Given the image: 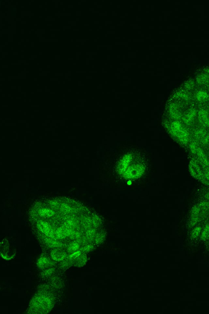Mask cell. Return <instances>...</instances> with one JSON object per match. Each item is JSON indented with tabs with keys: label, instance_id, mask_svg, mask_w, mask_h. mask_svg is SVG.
I'll return each instance as SVG.
<instances>
[{
	"label": "cell",
	"instance_id": "cell-13",
	"mask_svg": "<svg viewBox=\"0 0 209 314\" xmlns=\"http://www.w3.org/2000/svg\"><path fill=\"white\" fill-rule=\"evenodd\" d=\"M81 255V252L80 251H77L76 252H74L71 254V255L69 256V258L70 259H75L77 257Z\"/></svg>",
	"mask_w": 209,
	"mask_h": 314
},
{
	"label": "cell",
	"instance_id": "cell-10",
	"mask_svg": "<svg viewBox=\"0 0 209 314\" xmlns=\"http://www.w3.org/2000/svg\"><path fill=\"white\" fill-rule=\"evenodd\" d=\"M196 97L198 101L202 102L207 99L208 95L207 93L205 91L200 90L197 93Z\"/></svg>",
	"mask_w": 209,
	"mask_h": 314
},
{
	"label": "cell",
	"instance_id": "cell-4",
	"mask_svg": "<svg viewBox=\"0 0 209 314\" xmlns=\"http://www.w3.org/2000/svg\"><path fill=\"white\" fill-rule=\"evenodd\" d=\"M198 118L200 124L206 127H209V116L205 110L201 109L198 113Z\"/></svg>",
	"mask_w": 209,
	"mask_h": 314
},
{
	"label": "cell",
	"instance_id": "cell-6",
	"mask_svg": "<svg viewBox=\"0 0 209 314\" xmlns=\"http://www.w3.org/2000/svg\"><path fill=\"white\" fill-rule=\"evenodd\" d=\"M51 256L54 260L56 261H60L66 258V254L62 250L56 249L52 251Z\"/></svg>",
	"mask_w": 209,
	"mask_h": 314
},
{
	"label": "cell",
	"instance_id": "cell-15",
	"mask_svg": "<svg viewBox=\"0 0 209 314\" xmlns=\"http://www.w3.org/2000/svg\"><path fill=\"white\" fill-rule=\"evenodd\" d=\"M205 197L207 199H209V193H208V194L205 195Z\"/></svg>",
	"mask_w": 209,
	"mask_h": 314
},
{
	"label": "cell",
	"instance_id": "cell-9",
	"mask_svg": "<svg viewBox=\"0 0 209 314\" xmlns=\"http://www.w3.org/2000/svg\"><path fill=\"white\" fill-rule=\"evenodd\" d=\"M171 113L172 117L175 119H179L181 117V114L180 111L178 107L174 105L172 107Z\"/></svg>",
	"mask_w": 209,
	"mask_h": 314
},
{
	"label": "cell",
	"instance_id": "cell-14",
	"mask_svg": "<svg viewBox=\"0 0 209 314\" xmlns=\"http://www.w3.org/2000/svg\"><path fill=\"white\" fill-rule=\"evenodd\" d=\"M185 86H186V88H187V89L189 90L191 89L192 88H193L194 84L192 82L189 81V82H187V84H186V85H185Z\"/></svg>",
	"mask_w": 209,
	"mask_h": 314
},
{
	"label": "cell",
	"instance_id": "cell-16",
	"mask_svg": "<svg viewBox=\"0 0 209 314\" xmlns=\"http://www.w3.org/2000/svg\"><path fill=\"white\" fill-rule=\"evenodd\" d=\"M128 184H131V181H129L128 182Z\"/></svg>",
	"mask_w": 209,
	"mask_h": 314
},
{
	"label": "cell",
	"instance_id": "cell-12",
	"mask_svg": "<svg viewBox=\"0 0 209 314\" xmlns=\"http://www.w3.org/2000/svg\"><path fill=\"white\" fill-rule=\"evenodd\" d=\"M198 147H197V145H196L195 143H192L190 145V149L191 151L193 153H196L197 152V149H198Z\"/></svg>",
	"mask_w": 209,
	"mask_h": 314
},
{
	"label": "cell",
	"instance_id": "cell-8",
	"mask_svg": "<svg viewBox=\"0 0 209 314\" xmlns=\"http://www.w3.org/2000/svg\"><path fill=\"white\" fill-rule=\"evenodd\" d=\"M196 153H197V155L198 156L201 162H203L206 165H208L209 162H208L207 157L201 148H198Z\"/></svg>",
	"mask_w": 209,
	"mask_h": 314
},
{
	"label": "cell",
	"instance_id": "cell-2",
	"mask_svg": "<svg viewBox=\"0 0 209 314\" xmlns=\"http://www.w3.org/2000/svg\"><path fill=\"white\" fill-rule=\"evenodd\" d=\"M189 171L192 176L198 180H201L203 177V174L198 164L193 161H191L189 164Z\"/></svg>",
	"mask_w": 209,
	"mask_h": 314
},
{
	"label": "cell",
	"instance_id": "cell-7",
	"mask_svg": "<svg viewBox=\"0 0 209 314\" xmlns=\"http://www.w3.org/2000/svg\"><path fill=\"white\" fill-rule=\"evenodd\" d=\"M50 263V261L48 258L45 257H42L38 259L37 264L39 268H43L48 266Z\"/></svg>",
	"mask_w": 209,
	"mask_h": 314
},
{
	"label": "cell",
	"instance_id": "cell-3",
	"mask_svg": "<svg viewBox=\"0 0 209 314\" xmlns=\"http://www.w3.org/2000/svg\"><path fill=\"white\" fill-rule=\"evenodd\" d=\"M197 115V111L194 109L189 110L186 114L183 116V120L185 124L190 125L192 123Z\"/></svg>",
	"mask_w": 209,
	"mask_h": 314
},
{
	"label": "cell",
	"instance_id": "cell-1",
	"mask_svg": "<svg viewBox=\"0 0 209 314\" xmlns=\"http://www.w3.org/2000/svg\"><path fill=\"white\" fill-rule=\"evenodd\" d=\"M173 134L179 139L182 144H186L188 142V132L179 121L173 122L171 127Z\"/></svg>",
	"mask_w": 209,
	"mask_h": 314
},
{
	"label": "cell",
	"instance_id": "cell-5",
	"mask_svg": "<svg viewBox=\"0 0 209 314\" xmlns=\"http://www.w3.org/2000/svg\"><path fill=\"white\" fill-rule=\"evenodd\" d=\"M38 226L40 230L46 235L50 237H53V232L52 228L47 224L45 222H40Z\"/></svg>",
	"mask_w": 209,
	"mask_h": 314
},
{
	"label": "cell",
	"instance_id": "cell-11",
	"mask_svg": "<svg viewBox=\"0 0 209 314\" xmlns=\"http://www.w3.org/2000/svg\"><path fill=\"white\" fill-rule=\"evenodd\" d=\"M79 247V245L76 243H72L68 247V251L70 253H74L77 250Z\"/></svg>",
	"mask_w": 209,
	"mask_h": 314
},
{
	"label": "cell",
	"instance_id": "cell-17",
	"mask_svg": "<svg viewBox=\"0 0 209 314\" xmlns=\"http://www.w3.org/2000/svg\"></svg>",
	"mask_w": 209,
	"mask_h": 314
}]
</instances>
